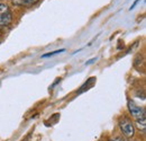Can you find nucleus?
I'll list each match as a JSON object with an SVG mask.
<instances>
[{
	"instance_id": "nucleus-11",
	"label": "nucleus",
	"mask_w": 146,
	"mask_h": 141,
	"mask_svg": "<svg viewBox=\"0 0 146 141\" xmlns=\"http://www.w3.org/2000/svg\"><path fill=\"white\" fill-rule=\"evenodd\" d=\"M0 40H1V37H0Z\"/></svg>"
},
{
	"instance_id": "nucleus-4",
	"label": "nucleus",
	"mask_w": 146,
	"mask_h": 141,
	"mask_svg": "<svg viewBox=\"0 0 146 141\" xmlns=\"http://www.w3.org/2000/svg\"><path fill=\"white\" fill-rule=\"evenodd\" d=\"M15 6H20V7H31L33 5L37 3L39 0H11Z\"/></svg>"
},
{
	"instance_id": "nucleus-9",
	"label": "nucleus",
	"mask_w": 146,
	"mask_h": 141,
	"mask_svg": "<svg viewBox=\"0 0 146 141\" xmlns=\"http://www.w3.org/2000/svg\"><path fill=\"white\" fill-rule=\"evenodd\" d=\"M97 61V58H93V59H91L90 61H88V62H86V64L88 66V64H91V63H93V62H96Z\"/></svg>"
},
{
	"instance_id": "nucleus-2",
	"label": "nucleus",
	"mask_w": 146,
	"mask_h": 141,
	"mask_svg": "<svg viewBox=\"0 0 146 141\" xmlns=\"http://www.w3.org/2000/svg\"><path fill=\"white\" fill-rule=\"evenodd\" d=\"M127 107H128V111L130 113V115L137 120V119H141V117H145V109L141 106L136 105L133 101H128L127 103Z\"/></svg>"
},
{
	"instance_id": "nucleus-3",
	"label": "nucleus",
	"mask_w": 146,
	"mask_h": 141,
	"mask_svg": "<svg viewBox=\"0 0 146 141\" xmlns=\"http://www.w3.org/2000/svg\"><path fill=\"white\" fill-rule=\"evenodd\" d=\"M13 21V15L10 11L0 14V26H8Z\"/></svg>"
},
{
	"instance_id": "nucleus-1",
	"label": "nucleus",
	"mask_w": 146,
	"mask_h": 141,
	"mask_svg": "<svg viewBox=\"0 0 146 141\" xmlns=\"http://www.w3.org/2000/svg\"><path fill=\"white\" fill-rule=\"evenodd\" d=\"M118 126H119V129H120L123 136L128 138V139L133 138V137L135 136V133H136V128H135L134 123L131 122L130 119H128L126 116L121 117V119L118 121Z\"/></svg>"
},
{
	"instance_id": "nucleus-6",
	"label": "nucleus",
	"mask_w": 146,
	"mask_h": 141,
	"mask_svg": "<svg viewBox=\"0 0 146 141\" xmlns=\"http://www.w3.org/2000/svg\"><path fill=\"white\" fill-rule=\"evenodd\" d=\"M65 51V49H61V50H56L54 52H50V53H46V54H43L42 58H48V56H52V55H55V54H58V53H62Z\"/></svg>"
},
{
	"instance_id": "nucleus-5",
	"label": "nucleus",
	"mask_w": 146,
	"mask_h": 141,
	"mask_svg": "<svg viewBox=\"0 0 146 141\" xmlns=\"http://www.w3.org/2000/svg\"><path fill=\"white\" fill-rule=\"evenodd\" d=\"M135 128H137L141 132L145 133V130H146V120L145 117H141V119H137L135 120Z\"/></svg>"
},
{
	"instance_id": "nucleus-8",
	"label": "nucleus",
	"mask_w": 146,
	"mask_h": 141,
	"mask_svg": "<svg viewBox=\"0 0 146 141\" xmlns=\"http://www.w3.org/2000/svg\"><path fill=\"white\" fill-rule=\"evenodd\" d=\"M109 141H125V139L123 137H113V138H110Z\"/></svg>"
},
{
	"instance_id": "nucleus-7",
	"label": "nucleus",
	"mask_w": 146,
	"mask_h": 141,
	"mask_svg": "<svg viewBox=\"0 0 146 141\" xmlns=\"http://www.w3.org/2000/svg\"><path fill=\"white\" fill-rule=\"evenodd\" d=\"M7 11H10L9 8H8V6L5 5V3H0V14H2V13H7Z\"/></svg>"
},
{
	"instance_id": "nucleus-10",
	"label": "nucleus",
	"mask_w": 146,
	"mask_h": 141,
	"mask_svg": "<svg viewBox=\"0 0 146 141\" xmlns=\"http://www.w3.org/2000/svg\"><path fill=\"white\" fill-rule=\"evenodd\" d=\"M139 1H141V0H135V2H134V3H133V6H131V7L129 8V10H131V9H134V8H135V6L137 5V2H139Z\"/></svg>"
}]
</instances>
